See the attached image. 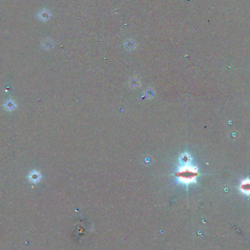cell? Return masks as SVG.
Listing matches in <instances>:
<instances>
[{"mask_svg": "<svg viewBox=\"0 0 250 250\" xmlns=\"http://www.w3.org/2000/svg\"><path fill=\"white\" fill-rule=\"evenodd\" d=\"M177 176L182 183L189 184L192 182H195L197 170L195 168H192L189 165H185L184 168L180 169Z\"/></svg>", "mask_w": 250, "mask_h": 250, "instance_id": "6da1fadb", "label": "cell"}, {"mask_svg": "<svg viewBox=\"0 0 250 250\" xmlns=\"http://www.w3.org/2000/svg\"><path fill=\"white\" fill-rule=\"evenodd\" d=\"M240 191L244 195H250V179L244 180L240 185Z\"/></svg>", "mask_w": 250, "mask_h": 250, "instance_id": "7a4b0ae2", "label": "cell"}]
</instances>
